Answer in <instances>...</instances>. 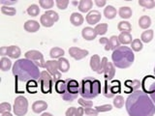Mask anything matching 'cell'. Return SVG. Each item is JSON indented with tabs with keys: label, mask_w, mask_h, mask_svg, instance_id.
I'll return each mask as SVG.
<instances>
[{
	"label": "cell",
	"mask_w": 155,
	"mask_h": 116,
	"mask_svg": "<svg viewBox=\"0 0 155 116\" xmlns=\"http://www.w3.org/2000/svg\"><path fill=\"white\" fill-rule=\"evenodd\" d=\"M1 12L2 14H6V16L13 17L17 14V10L12 7H7V6H2L1 7Z\"/></svg>",
	"instance_id": "39"
},
{
	"label": "cell",
	"mask_w": 155,
	"mask_h": 116,
	"mask_svg": "<svg viewBox=\"0 0 155 116\" xmlns=\"http://www.w3.org/2000/svg\"><path fill=\"white\" fill-rule=\"evenodd\" d=\"M85 19H86L87 23L90 24V25H95V24L97 25V23L101 21V13L99 11H97V10L90 11L88 14H87Z\"/></svg>",
	"instance_id": "12"
},
{
	"label": "cell",
	"mask_w": 155,
	"mask_h": 116,
	"mask_svg": "<svg viewBox=\"0 0 155 116\" xmlns=\"http://www.w3.org/2000/svg\"><path fill=\"white\" fill-rule=\"evenodd\" d=\"M45 68L47 69L48 74L53 77L54 82L61 79V72H60L59 69H58V62L57 61H55V60L47 61Z\"/></svg>",
	"instance_id": "9"
},
{
	"label": "cell",
	"mask_w": 155,
	"mask_h": 116,
	"mask_svg": "<svg viewBox=\"0 0 155 116\" xmlns=\"http://www.w3.org/2000/svg\"><path fill=\"white\" fill-rule=\"evenodd\" d=\"M140 87L147 95L152 94L153 92H155V77L152 76H145L142 80Z\"/></svg>",
	"instance_id": "10"
},
{
	"label": "cell",
	"mask_w": 155,
	"mask_h": 116,
	"mask_svg": "<svg viewBox=\"0 0 155 116\" xmlns=\"http://www.w3.org/2000/svg\"><path fill=\"white\" fill-rule=\"evenodd\" d=\"M143 42L140 41V39H135V40H133V42L131 43V50L133 51L139 52L143 50Z\"/></svg>",
	"instance_id": "35"
},
{
	"label": "cell",
	"mask_w": 155,
	"mask_h": 116,
	"mask_svg": "<svg viewBox=\"0 0 155 116\" xmlns=\"http://www.w3.org/2000/svg\"><path fill=\"white\" fill-rule=\"evenodd\" d=\"M40 29V23L36 21H27L24 23V30L29 33H35Z\"/></svg>",
	"instance_id": "17"
},
{
	"label": "cell",
	"mask_w": 155,
	"mask_h": 116,
	"mask_svg": "<svg viewBox=\"0 0 155 116\" xmlns=\"http://www.w3.org/2000/svg\"><path fill=\"white\" fill-rule=\"evenodd\" d=\"M48 108V104L45 101H36L32 105V111L34 113H41Z\"/></svg>",
	"instance_id": "18"
},
{
	"label": "cell",
	"mask_w": 155,
	"mask_h": 116,
	"mask_svg": "<svg viewBox=\"0 0 155 116\" xmlns=\"http://www.w3.org/2000/svg\"><path fill=\"white\" fill-rule=\"evenodd\" d=\"M66 80H62V79H59L55 82L54 84V88H55V91L57 92L58 94H64L65 91H66Z\"/></svg>",
	"instance_id": "31"
},
{
	"label": "cell",
	"mask_w": 155,
	"mask_h": 116,
	"mask_svg": "<svg viewBox=\"0 0 155 116\" xmlns=\"http://www.w3.org/2000/svg\"><path fill=\"white\" fill-rule=\"evenodd\" d=\"M95 109L98 111V112H108L113 109V105L108 104V105H98L95 106Z\"/></svg>",
	"instance_id": "42"
},
{
	"label": "cell",
	"mask_w": 155,
	"mask_h": 116,
	"mask_svg": "<svg viewBox=\"0 0 155 116\" xmlns=\"http://www.w3.org/2000/svg\"><path fill=\"white\" fill-rule=\"evenodd\" d=\"M18 1L17 0H15V1H7V0H0V4L3 5V6H7V7H10L11 5H14V4H17Z\"/></svg>",
	"instance_id": "49"
},
{
	"label": "cell",
	"mask_w": 155,
	"mask_h": 116,
	"mask_svg": "<svg viewBox=\"0 0 155 116\" xmlns=\"http://www.w3.org/2000/svg\"><path fill=\"white\" fill-rule=\"evenodd\" d=\"M12 109V106L9 103H2L0 105V113H4V112H10Z\"/></svg>",
	"instance_id": "47"
},
{
	"label": "cell",
	"mask_w": 155,
	"mask_h": 116,
	"mask_svg": "<svg viewBox=\"0 0 155 116\" xmlns=\"http://www.w3.org/2000/svg\"><path fill=\"white\" fill-rule=\"evenodd\" d=\"M139 5L147 9H152L155 6V1L153 0H139Z\"/></svg>",
	"instance_id": "40"
},
{
	"label": "cell",
	"mask_w": 155,
	"mask_h": 116,
	"mask_svg": "<svg viewBox=\"0 0 155 116\" xmlns=\"http://www.w3.org/2000/svg\"><path fill=\"white\" fill-rule=\"evenodd\" d=\"M120 42L118 40V36H111L109 39V44L105 47V50H116L117 47H120Z\"/></svg>",
	"instance_id": "19"
},
{
	"label": "cell",
	"mask_w": 155,
	"mask_h": 116,
	"mask_svg": "<svg viewBox=\"0 0 155 116\" xmlns=\"http://www.w3.org/2000/svg\"><path fill=\"white\" fill-rule=\"evenodd\" d=\"M45 14L50 18L53 22H56L58 19H59V16H58V14L55 11H52V10H48V11H47L45 13Z\"/></svg>",
	"instance_id": "43"
},
{
	"label": "cell",
	"mask_w": 155,
	"mask_h": 116,
	"mask_svg": "<svg viewBox=\"0 0 155 116\" xmlns=\"http://www.w3.org/2000/svg\"><path fill=\"white\" fill-rule=\"evenodd\" d=\"M154 75H155V67H154Z\"/></svg>",
	"instance_id": "56"
},
{
	"label": "cell",
	"mask_w": 155,
	"mask_h": 116,
	"mask_svg": "<svg viewBox=\"0 0 155 116\" xmlns=\"http://www.w3.org/2000/svg\"><path fill=\"white\" fill-rule=\"evenodd\" d=\"M12 67V61L7 57H2L0 59V69L3 72H7L11 69Z\"/></svg>",
	"instance_id": "32"
},
{
	"label": "cell",
	"mask_w": 155,
	"mask_h": 116,
	"mask_svg": "<svg viewBox=\"0 0 155 116\" xmlns=\"http://www.w3.org/2000/svg\"><path fill=\"white\" fill-rule=\"evenodd\" d=\"M118 14L121 18H124V19H128L132 17L133 14V11L132 9L130 7H120L118 10Z\"/></svg>",
	"instance_id": "26"
},
{
	"label": "cell",
	"mask_w": 155,
	"mask_h": 116,
	"mask_svg": "<svg viewBox=\"0 0 155 116\" xmlns=\"http://www.w3.org/2000/svg\"><path fill=\"white\" fill-rule=\"evenodd\" d=\"M132 35H131V33L129 32H122L119 34L118 36V40L120 42V44H122V45H129L133 42L132 40Z\"/></svg>",
	"instance_id": "25"
},
{
	"label": "cell",
	"mask_w": 155,
	"mask_h": 116,
	"mask_svg": "<svg viewBox=\"0 0 155 116\" xmlns=\"http://www.w3.org/2000/svg\"><path fill=\"white\" fill-rule=\"evenodd\" d=\"M0 116H13V115L11 114V112H4V113H1Z\"/></svg>",
	"instance_id": "54"
},
{
	"label": "cell",
	"mask_w": 155,
	"mask_h": 116,
	"mask_svg": "<svg viewBox=\"0 0 155 116\" xmlns=\"http://www.w3.org/2000/svg\"><path fill=\"white\" fill-rule=\"evenodd\" d=\"M64 50L63 48H60V47H52L51 50H50V56L51 58H53V59H56V58H61L63 57V55H64Z\"/></svg>",
	"instance_id": "29"
},
{
	"label": "cell",
	"mask_w": 155,
	"mask_h": 116,
	"mask_svg": "<svg viewBox=\"0 0 155 116\" xmlns=\"http://www.w3.org/2000/svg\"><path fill=\"white\" fill-rule=\"evenodd\" d=\"M8 53V47H2L0 48V55H2L3 57L5 55H7Z\"/></svg>",
	"instance_id": "50"
},
{
	"label": "cell",
	"mask_w": 155,
	"mask_h": 116,
	"mask_svg": "<svg viewBox=\"0 0 155 116\" xmlns=\"http://www.w3.org/2000/svg\"><path fill=\"white\" fill-rule=\"evenodd\" d=\"M78 103H79L82 108H92V105H93V103H92L91 101H85L84 98H81V99L78 100Z\"/></svg>",
	"instance_id": "46"
},
{
	"label": "cell",
	"mask_w": 155,
	"mask_h": 116,
	"mask_svg": "<svg viewBox=\"0 0 155 116\" xmlns=\"http://www.w3.org/2000/svg\"><path fill=\"white\" fill-rule=\"evenodd\" d=\"M84 18L81 16L80 13H72L70 16V22L74 26H81L84 23Z\"/></svg>",
	"instance_id": "20"
},
{
	"label": "cell",
	"mask_w": 155,
	"mask_h": 116,
	"mask_svg": "<svg viewBox=\"0 0 155 116\" xmlns=\"http://www.w3.org/2000/svg\"><path fill=\"white\" fill-rule=\"evenodd\" d=\"M84 113V108H74V106H72V108H69L65 112V115L66 116H82Z\"/></svg>",
	"instance_id": "24"
},
{
	"label": "cell",
	"mask_w": 155,
	"mask_h": 116,
	"mask_svg": "<svg viewBox=\"0 0 155 116\" xmlns=\"http://www.w3.org/2000/svg\"><path fill=\"white\" fill-rule=\"evenodd\" d=\"M111 59L114 67L119 69H127L133 65L135 55L133 50L128 47H119L114 50L111 54Z\"/></svg>",
	"instance_id": "3"
},
{
	"label": "cell",
	"mask_w": 155,
	"mask_h": 116,
	"mask_svg": "<svg viewBox=\"0 0 155 116\" xmlns=\"http://www.w3.org/2000/svg\"><path fill=\"white\" fill-rule=\"evenodd\" d=\"M99 43L101 44V45H105V47L109 44V38H101L99 40Z\"/></svg>",
	"instance_id": "52"
},
{
	"label": "cell",
	"mask_w": 155,
	"mask_h": 116,
	"mask_svg": "<svg viewBox=\"0 0 155 116\" xmlns=\"http://www.w3.org/2000/svg\"><path fill=\"white\" fill-rule=\"evenodd\" d=\"M151 25V18L148 16H143L139 19V26L142 29H147Z\"/></svg>",
	"instance_id": "30"
},
{
	"label": "cell",
	"mask_w": 155,
	"mask_h": 116,
	"mask_svg": "<svg viewBox=\"0 0 155 116\" xmlns=\"http://www.w3.org/2000/svg\"><path fill=\"white\" fill-rule=\"evenodd\" d=\"M124 104H125V102H124V98L122 96H116L114 100V105L115 106L116 108H122L123 106H124Z\"/></svg>",
	"instance_id": "41"
},
{
	"label": "cell",
	"mask_w": 155,
	"mask_h": 116,
	"mask_svg": "<svg viewBox=\"0 0 155 116\" xmlns=\"http://www.w3.org/2000/svg\"><path fill=\"white\" fill-rule=\"evenodd\" d=\"M101 93V82L98 79L88 76L81 80L80 94L84 99H94Z\"/></svg>",
	"instance_id": "4"
},
{
	"label": "cell",
	"mask_w": 155,
	"mask_h": 116,
	"mask_svg": "<svg viewBox=\"0 0 155 116\" xmlns=\"http://www.w3.org/2000/svg\"><path fill=\"white\" fill-rule=\"evenodd\" d=\"M153 36H154V32L151 29H147V31H143L142 33V35H140V41L143 42V43H150L152 41L153 39Z\"/></svg>",
	"instance_id": "28"
},
{
	"label": "cell",
	"mask_w": 155,
	"mask_h": 116,
	"mask_svg": "<svg viewBox=\"0 0 155 116\" xmlns=\"http://www.w3.org/2000/svg\"><path fill=\"white\" fill-rule=\"evenodd\" d=\"M89 64H90V68L92 71H94L95 72H97V74H103V72H102L101 59H100L99 55H97V54L92 55L90 58Z\"/></svg>",
	"instance_id": "13"
},
{
	"label": "cell",
	"mask_w": 155,
	"mask_h": 116,
	"mask_svg": "<svg viewBox=\"0 0 155 116\" xmlns=\"http://www.w3.org/2000/svg\"><path fill=\"white\" fill-rule=\"evenodd\" d=\"M68 5H69L68 0H56V6L60 10H66Z\"/></svg>",
	"instance_id": "45"
},
{
	"label": "cell",
	"mask_w": 155,
	"mask_h": 116,
	"mask_svg": "<svg viewBox=\"0 0 155 116\" xmlns=\"http://www.w3.org/2000/svg\"><path fill=\"white\" fill-rule=\"evenodd\" d=\"M41 116H53V115L51 113H48V112H44V113H42Z\"/></svg>",
	"instance_id": "55"
},
{
	"label": "cell",
	"mask_w": 155,
	"mask_h": 116,
	"mask_svg": "<svg viewBox=\"0 0 155 116\" xmlns=\"http://www.w3.org/2000/svg\"><path fill=\"white\" fill-rule=\"evenodd\" d=\"M81 36L86 41H93L97 37V33L94 28L92 27H84L81 30Z\"/></svg>",
	"instance_id": "15"
},
{
	"label": "cell",
	"mask_w": 155,
	"mask_h": 116,
	"mask_svg": "<svg viewBox=\"0 0 155 116\" xmlns=\"http://www.w3.org/2000/svg\"><path fill=\"white\" fill-rule=\"evenodd\" d=\"M41 84V90L43 93H51L53 87V83H54V80H53V77L48 74V72L43 71L41 72V76L40 79L38 80Z\"/></svg>",
	"instance_id": "7"
},
{
	"label": "cell",
	"mask_w": 155,
	"mask_h": 116,
	"mask_svg": "<svg viewBox=\"0 0 155 116\" xmlns=\"http://www.w3.org/2000/svg\"><path fill=\"white\" fill-rule=\"evenodd\" d=\"M27 14L31 17H37L40 14V8H39L38 5L32 4L27 8Z\"/></svg>",
	"instance_id": "37"
},
{
	"label": "cell",
	"mask_w": 155,
	"mask_h": 116,
	"mask_svg": "<svg viewBox=\"0 0 155 116\" xmlns=\"http://www.w3.org/2000/svg\"><path fill=\"white\" fill-rule=\"evenodd\" d=\"M40 23L42 24L44 27H51L53 24H54V22H53L48 16H46L45 14H44L43 16H41V18H40Z\"/></svg>",
	"instance_id": "38"
},
{
	"label": "cell",
	"mask_w": 155,
	"mask_h": 116,
	"mask_svg": "<svg viewBox=\"0 0 155 116\" xmlns=\"http://www.w3.org/2000/svg\"><path fill=\"white\" fill-rule=\"evenodd\" d=\"M66 91L64 94L61 95V98L65 102H73L78 98V95L80 94V88L81 85L79 82L75 79H66Z\"/></svg>",
	"instance_id": "5"
},
{
	"label": "cell",
	"mask_w": 155,
	"mask_h": 116,
	"mask_svg": "<svg viewBox=\"0 0 155 116\" xmlns=\"http://www.w3.org/2000/svg\"><path fill=\"white\" fill-rule=\"evenodd\" d=\"M125 108L129 116H153L155 114V105L151 98L140 90L128 96Z\"/></svg>",
	"instance_id": "1"
},
{
	"label": "cell",
	"mask_w": 155,
	"mask_h": 116,
	"mask_svg": "<svg viewBox=\"0 0 155 116\" xmlns=\"http://www.w3.org/2000/svg\"><path fill=\"white\" fill-rule=\"evenodd\" d=\"M106 0H95V4H96V6H98V7H104L105 5H106Z\"/></svg>",
	"instance_id": "51"
},
{
	"label": "cell",
	"mask_w": 155,
	"mask_h": 116,
	"mask_svg": "<svg viewBox=\"0 0 155 116\" xmlns=\"http://www.w3.org/2000/svg\"><path fill=\"white\" fill-rule=\"evenodd\" d=\"M150 98H151L152 102H153L154 105H155V92H153L152 94H150Z\"/></svg>",
	"instance_id": "53"
},
{
	"label": "cell",
	"mask_w": 155,
	"mask_h": 116,
	"mask_svg": "<svg viewBox=\"0 0 155 116\" xmlns=\"http://www.w3.org/2000/svg\"><path fill=\"white\" fill-rule=\"evenodd\" d=\"M140 84H142V82H140L139 79H134V80H127L125 82V86H126V91H127V93H133V92L137 91L140 89Z\"/></svg>",
	"instance_id": "16"
},
{
	"label": "cell",
	"mask_w": 155,
	"mask_h": 116,
	"mask_svg": "<svg viewBox=\"0 0 155 116\" xmlns=\"http://www.w3.org/2000/svg\"><path fill=\"white\" fill-rule=\"evenodd\" d=\"M117 29L122 33V32H129L132 30V25L129 21H122L118 22L117 24Z\"/></svg>",
	"instance_id": "33"
},
{
	"label": "cell",
	"mask_w": 155,
	"mask_h": 116,
	"mask_svg": "<svg viewBox=\"0 0 155 116\" xmlns=\"http://www.w3.org/2000/svg\"><path fill=\"white\" fill-rule=\"evenodd\" d=\"M88 50H81L80 47H72L69 48V54L72 58H74L75 60H81L88 55Z\"/></svg>",
	"instance_id": "11"
},
{
	"label": "cell",
	"mask_w": 155,
	"mask_h": 116,
	"mask_svg": "<svg viewBox=\"0 0 155 116\" xmlns=\"http://www.w3.org/2000/svg\"><path fill=\"white\" fill-rule=\"evenodd\" d=\"M58 62V69H59L60 72H67L70 69V63L66 58L61 57L57 60Z\"/></svg>",
	"instance_id": "23"
},
{
	"label": "cell",
	"mask_w": 155,
	"mask_h": 116,
	"mask_svg": "<svg viewBox=\"0 0 155 116\" xmlns=\"http://www.w3.org/2000/svg\"><path fill=\"white\" fill-rule=\"evenodd\" d=\"M21 50L18 46H10V47H8L7 55L10 58H13V59H18V58L21 56Z\"/></svg>",
	"instance_id": "21"
},
{
	"label": "cell",
	"mask_w": 155,
	"mask_h": 116,
	"mask_svg": "<svg viewBox=\"0 0 155 116\" xmlns=\"http://www.w3.org/2000/svg\"><path fill=\"white\" fill-rule=\"evenodd\" d=\"M14 113L16 116H24L27 113L28 110V101L25 97L23 96H18L15 100L14 103Z\"/></svg>",
	"instance_id": "6"
},
{
	"label": "cell",
	"mask_w": 155,
	"mask_h": 116,
	"mask_svg": "<svg viewBox=\"0 0 155 116\" xmlns=\"http://www.w3.org/2000/svg\"><path fill=\"white\" fill-rule=\"evenodd\" d=\"M39 4H40V6L44 9H50V8H52L53 4L54 2L52 1V0H40L39 1Z\"/></svg>",
	"instance_id": "44"
},
{
	"label": "cell",
	"mask_w": 155,
	"mask_h": 116,
	"mask_svg": "<svg viewBox=\"0 0 155 116\" xmlns=\"http://www.w3.org/2000/svg\"><path fill=\"white\" fill-rule=\"evenodd\" d=\"M103 94L104 96L106 97V98H114V97L115 96L114 92L113 91V88H111V85L108 83V81L106 80L105 82V86H104V89H103Z\"/></svg>",
	"instance_id": "34"
},
{
	"label": "cell",
	"mask_w": 155,
	"mask_h": 116,
	"mask_svg": "<svg viewBox=\"0 0 155 116\" xmlns=\"http://www.w3.org/2000/svg\"><path fill=\"white\" fill-rule=\"evenodd\" d=\"M104 77L107 80H111L114 77L115 75V67L114 65V63L111 62H108V64L106 65L104 72H103Z\"/></svg>",
	"instance_id": "14"
},
{
	"label": "cell",
	"mask_w": 155,
	"mask_h": 116,
	"mask_svg": "<svg viewBox=\"0 0 155 116\" xmlns=\"http://www.w3.org/2000/svg\"><path fill=\"white\" fill-rule=\"evenodd\" d=\"M26 59L32 61L39 68H45L46 61L44 59V55L39 50H28L24 54Z\"/></svg>",
	"instance_id": "8"
},
{
	"label": "cell",
	"mask_w": 155,
	"mask_h": 116,
	"mask_svg": "<svg viewBox=\"0 0 155 116\" xmlns=\"http://www.w3.org/2000/svg\"><path fill=\"white\" fill-rule=\"evenodd\" d=\"M116 9L111 6V5H109V6H107L105 9H104V16L106 18L108 19H113L116 17Z\"/></svg>",
	"instance_id": "27"
},
{
	"label": "cell",
	"mask_w": 155,
	"mask_h": 116,
	"mask_svg": "<svg viewBox=\"0 0 155 116\" xmlns=\"http://www.w3.org/2000/svg\"><path fill=\"white\" fill-rule=\"evenodd\" d=\"M84 113L86 115H88V116H97L99 112L95 109V108H84Z\"/></svg>",
	"instance_id": "48"
},
{
	"label": "cell",
	"mask_w": 155,
	"mask_h": 116,
	"mask_svg": "<svg viewBox=\"0 0 155 116\" xmlns=\"http://www.w3.org/2000/svg\"><path fill=\"white\" fill-rule=\"evenodd\" d=\"M13 75L17 77L19 81H36L39 80L41 76V72L39 67L36 66L32 61L26 59H18L15 62L13 66Z\"/></svg>",
	"instance_id": "2"
},
{
	"label": "cell",
	"mask_w": 155,
	"mask_h": 116,
	"mask_svg": "<svg viewBox=\"0 0 155 116\" xmlns=\"http://www.w3.org/2000/svg\"><path fill=\"white\" fill-rule=\"evenodd\" d=\"M92 6H93V2L91 0H81V1L79 2V10L81 13L89 12Z\"/></svg>",
	"instance_id": "22"
},
{
	"label": "cell",
	"mask_w": 155,
	"mask_h": 116,
	"mask_svg": "<svg viewBox=\"0 0 155 116\" xmlns=\"http://www.w3.org/2000/svg\"><path fill=\"white\" fill-rule=\"evenodd\" d=\"M97 35H105L108 31V24L107 23H99L94 27Z\"/></svg>",
	"instance_id": "36"
}]
</instances>
